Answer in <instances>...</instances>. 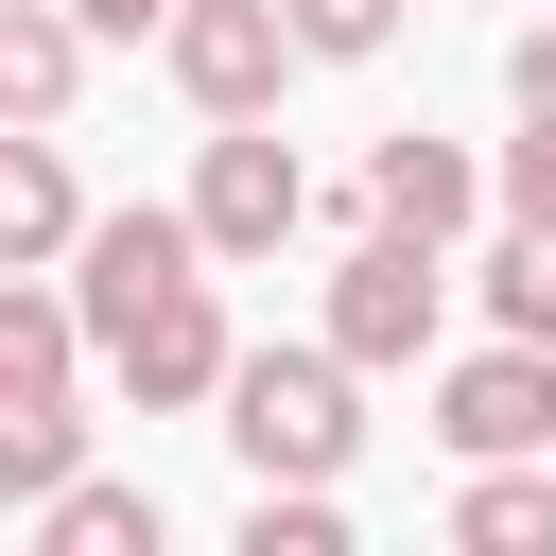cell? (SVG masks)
<instances>
[{"label":"cell","mask_w":556,"mask_h":556,"mask_svg":"<svg viewBox=\"0 0 556 556\" xmlns=\"http://www.w3.org/2000/svg\"><path fill=\"white\" fill-rule=\"evenodd\" d=\"M35 556H156V504H139V486H87V469H70V486L35 504Z\"/></svg>","instance_id":"12"},{"label":"cell","mask_w":556,"mask_h":556,"mask_svg":"<svg viewBox=\"0 0 556 556\" xmlns=\"http://www.w3.org/2000/svg\"><path fill=\"white\" fill-rule=\"evenodd\" d=\"M452 539H469V556H556V469H539V452H486V469L452 486Z\"/></svg>","instance_id":"11"},{"label":"cell","mask_w":556,"mask_h":556,"mask_svg":"<svg viewBox=\"0 0 556 556\" xmlns=\"http://www.w3.org/2000/svg\"><path fill=\"white\" fill-rule=\"evenodd\" d=\"M243 556H348V504L330 486H261L243 504Z\"/></svg>","instance_id":"15"},{"label":"cell","mask_w":556,"mask_h":556,"mask_svg":"<svg viewBox=\"0 0 556 556\" xmlns=\"http://www.w3.org/2000/svg\"><path fill=\"white\" fill-rule=\"evenodd\" d=\"M434 434H452L469 469H486V452H556V348H521V330L469 348V365L434 382Z\"/></svg>","instance_id":"6"},{"label":"cell","mask_w":556,"mask_h":556,"mask_svg":"<svg viewBox=\"0 0 556 556\" xmlns=\"http://www.w3.org/2000/svg\"><path fill=\"white\" fill-rule=\"evenodd\" d=\"M365 365L313 330V348H243L226 365V452L261 469V486H348V452H365V400H348Z\"/></svg>","instance_id":"1"},{"label":"cell","mask_w":556,"mask_h":556,"mask_svg":"<svg viewBox=\"0 0 556 556\" xmlns=\"http://www.w3.org/2000/svg\"><path fill=\"white\" fill-rule=\"evenodd\" d=\"M486 191H504V174H469V156H452V139H417V122L365 156V226H417V243H452Z\"/></svg>","instance_id":"9"},{"label":"cell","mask_w":556,"mask_h":556,"mask_svg":"<svg viewBox=\"0 0 556 556\" xmlns=\"http://www.w3.org/2000/svg\"><path fill=\"white\" fill-rule=\"evenodd\" d=\"M295 35H313V70H365L400 35V0H295Z\"/></svg>","instance_id":"16"},{"label":"cell","mask_w":556,"mask_h":556,"mask_svg":"<svg viewBox=\"0 0 556 556\" xmlns=\"http://www.w3.org/2000/svg\"><path fill=\"white\" fill-rule=\"evenodd\" d=\"M70 87H87V17L70 0H0V104L17 122H70Z\"/></svg>","instance_id":"10"},{"label":"cell","mask_w":556,"mask_h":556,"mask_svg":"<svg viewBox=\"0 0 556 556\" xmlns=\"http://www.w3.org/2000/svg\"><path fill=\"white\" fill-rule=\"evenodd\" d=\"M226 365H243V348H226V295H208V278H174V295H139V313L104 330V382H122L139 417H191V400H226Z\"/></svg>","instance_id":"5"},{"label":"cell","mask_w":556,"mask_h":556,"mask_svg":"<svg viewBox=\"0 0 556 556\" xmlns=\"http://www.w3.org/2000/svg\"><path fill=\"white\" fill-rule=\"evenodd\" d=\"M191 226H208V261H278V243L313 226V174H295V139H278V122H226V139L191 156Z\"/></svg>","instance_id":"4"},{"label":"cell","mask_w":556,"mask_h":556,"mask_svg":"<svg viewBox=\"0 0 556 556\" xmlns=\"http://www.w3.org/2000/svg\"><path fill=\"white\" fill-rule=\"evenodd\" d=\"M469 278H486V330H521V348H556V226H504V243H486Z\"/></svg>","instance_id":"13"},{"label":"cell","mask_w":556,"mask_h":556,"mask_svg":"<svg viewBox=\"0 0 556 556\" xmlns=\"http://www.w3.org/2000/svg\"><path fill=\"white\" fill-rule=\"evenodd\" d=\"M174 87L208 104V122H278V70H313V35H295V0H174Z\"/></svg>","instance_id":"2"},{"label":"cell","mask_w":556,"mask_h":556,"mask_svg":"<svg viewBox=\"0 0 556 556\" xmlns=\"http://www.w3.org/2000/svg\"><path fill=\"white\" fill-rule=\"evenodd\" d=\"M174 278H208V226H191V208H104V226H87V261H70V295H87V348H104L139 295H174Z\"/></svg>","instance_id":"7"},{"label":"cell","mask_w":556,"mask_h":556,"mask_svg":"<svg viewBox=\"0 0 556 556\" xmlns=\"http://www.w3.org/2000/svg\"><path fill=\"white\" fill-rule=\"evenodd\" d=\"M434 313H452V261H434L417 226H365V243L330 261V348H348V365H417Z\"/></svg>","instance_id":"3"},{"label":"cell","mask_w":556,"mask_h":556,"mask_svg":"<svg viewBox=\"0 0 556 556\" xmlns=\"http://www.w3.org/2000/svg\"><path fill=\"white\" fill-rule=\"evenodd\" d=\"M87 35H174V0H70Z\"/></svg>","instance_id":"19"},{"label":"cell","mask_w":556,"mask_h":556,"mask_svg":"<svg viewBox=\"0 0 556 556\" xmlns=\"http://www.w3.org/2000/svg\"><path fill=\"white\" fill-rule=\"evenodd\" d=\"M87 261V191H70V139L17 122L0 139V278H70Z\"/></svg>","instance_id":"8"},{"label":"cell","mask_w":556,"mask_h":556,"mask_svg":"<svg viewBox=\"0 0 556 556\" xmlns=\"http://www.w3.org/2000/svg\"><path fill=\"white\" fill-rule=\"evenodd\" d=\"M70 469H87V417H70V400H17V417H0V504H52Z\"/></svg>","instance_id":"14"},{"label":"cell","mask_w":556,"mask_h":556,"mask_svg":"<svg viewBox=\"0 0 556 556\" xmlns=\"http://www.w3.org/2000/svg\"><path fill=\"white\" fill-rule=\"evenodd\" d=\"M504 87H521V104H539V122H556V17H539V35H521V52H504Z\"/></svg>","instance_id":"18"},{"label":"cell","mask_w":556,"mask_h":556,"mask_svg":"<svg viewBox=\"0 0 556 556\" xmlns=\"http://www.w3.org/2000/svg\"><path fill=\"white\" fill-rule=\"evenodd\" d=\"M504 226H556V122L521 104V139H504Z\"/></svg>","instance_id":"17"}]
</instances>
